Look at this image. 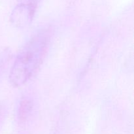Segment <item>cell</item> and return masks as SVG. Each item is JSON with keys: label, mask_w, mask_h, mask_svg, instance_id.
I'll return each mask as SVG.
<instances>
[{"label": "cell", "mask_w": 134, "mask_h": 134, "mask_svg": "<svg viewBox=\"0 0 134 134\" xmlns=\"http://www.w3.org/2000/svg\"><path fill=\"white\" fill-rule=\"evenodd\" d=\"M40 0H18L10 15L12 24L23 28L30 24L35 16Z\"/></svg>", "instance_id": "2"}, {"label": "cell", "mask_w": 134, "mask_h": 134, "mask_svg": "<svg viewBox=\"0 0 134 134\" xmlns=\"http://www.w3.org/2000/svg\"><path fill=\"white\" fill-rule=\"evenodd\" d=\"M10 52L8 50L0 52V77L5 70L8 62L10 59Z\"/></svg>", "instance_id": "4"}, {"label": "cell", "mask_w": 134, "mask_h": 134, "mask_svg": "<svg viewBox=\"0 0 134 134\" xmlns=\"http://www.w3.org/2000/svg\"><path fill=\"white\" fill-rule=\"evenodd\" d=\"M51 35L49 27L41 29L21 48L10 70L9 80L13 86H23L39 69L48 51Z\"/></svg>", "instance_id": "1"}, {"label": "cell", "mask_w": 134, "mask_h": 134, "mask_svg": "<svg viewBox=\"0 0 134 134\" xmlns=\"http://www.w3.org/2000/svg\"><path fill=\"white\" fill-rule=\"evenodd\" d=\"M33 103L30 99L25 98L20 101L18 108V116L20 119H26L32 109Z\"/></svg>", "instance_id": "3"}, {"label": "cell", "mask_w": 134, "mask_h": 134, "mask_svg": "<svg viewBox=\"0 0 134 134\" xmlns=\"http://www.w3.org/2000/svg\"><path fill=\"white\" fill-rule=\"evenodd\" d=\"M2 105H0V117H1V115H2V113H3V107H1Z\"/></svg>", "instance_id": "5"}]
</instances>
